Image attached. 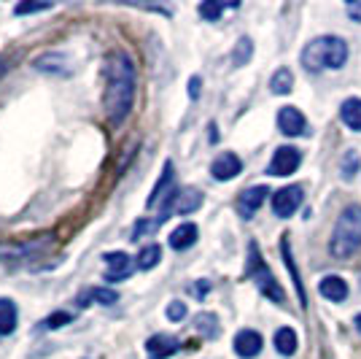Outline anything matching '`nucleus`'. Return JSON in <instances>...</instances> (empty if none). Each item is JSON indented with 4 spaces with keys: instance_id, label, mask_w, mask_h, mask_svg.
Segmentation results:
<instances>
[{
    "instance_id": "obj_26",
    "label": "nucleus",
    "mask_w": 361,
    "mask_h": 359,
    "mask_svg": "<svg viewBox=\"0 0 361 359\" xmlns=\"http://www.w3.org/2000/svg\"><path fill=\"white\" fill-rule=\"evenodd\" d=\"M159 259H162V249L159 246H146L140 254H137V268L140 270H151L159 265Z\"/></svg>"
},
{
    "instance_id": "obj_28",
    "label": "nucleus",
    "mask_w": 361,
    "mask_h": 359,
    "mask_svg": "<svg viewBox=\"0 0 361 359\" xmlns=\"http://www.w3.org/2000/svg\"><path fill=\"white\" fill-rule=\"evenodd\" d=\"M251 54H254V46H251V41H248V38H240V41H238V46H235V52H232V62L240 68V65H245V62L251 60Z\"/></svg>"
},
{
    "instance_id": "obj_3",
    "label": "nucleus",
    "mask_w": 361,
    "mask_h": 359,
    "mask_svg": "<svg viewBox=\"0 0 361 359\" xmlns=\"http://www.w3.org/2000/svg\"><path fill=\"white\" fill-rule=\"evenodd\" d=\"M361 249V208L348 206L337 219L329 240V252L334 259H350Z\"/></svg>"
},
{
    "instance_id": "obj_22",
    "label": "nucleus",
    "mask_w": 361,
    "mask_h": 359,
    "mask_svg": "<svg viewBox=\"0 0 361 359\" xmlns=\"http://www.w3.org/2000/svg\"><path fill=\"white\" fill-rule=\"evenodd\" d=\"M275 348L283 354V357H291L297 351V332L291 327H283L275 332Z\"/></svg>"
},
{
    "instance_id": "obj_2",
    "label": "nucleus",
    "mask_w": 361,
    "mask_h": 359,
    "mask_svg": "<svg viewBox=\"0 0 361 359\" xmlns=\"http://www.w3.org/2000/svg\"><path fill=\"white\" fill-rule=\"evenodd\" d=\"M348 60V46L343 38L334 35H321L316 41L305 46L302 52V65L307 71H337Z\"/></svg>"
},
{
    "instance_id": "obj_6",
    "label": "nucleus",
    "mask_w": 361,
    "mask_h": 359,
    "mask_svg": "<svg viewBox=\"0 0 361 359\" xmlns=\"http://www.w3.org/2000/svg\"><path fill=\"white\" fill-rule=\"evenodd\" d=\"M51 243V235H38V238L14 240V243H0V262H14V259H27L32 254H41Z\"/></svg>"
},
{
    "instance_id": "obj_19",
    "label": "nucleus",
    "mask_w": 361,
    "mask_h": 359,
    "mask_svg": "<svg viewBox=\"0 0 361 359\" xmlns=\"http://www.w3.org/2000/svg\"><path fill=\"white\" fill-rule=\"evenodd\" d=\"M197 243V227L195 225H180L173 230V235H170V249H176V252H186V249H192Z\"/></svg>"
},
{
    "instance_id": "obj_11",
    "label": "nucleus",
    "mask_w": 361,
    "mask_h": 359,
    "mask_svg": "<svg viewBox=\"0 0 361 359\" xmlns=\"http://www.w3.org/2000/svg\"><path fill=\"white\" fill-rule=\"evenodd\" d=\"M240 170H243L240 157L232 154V151H226V154H221V157H216L211 165V173L216 181H232Z\"/></svg>"
},
{
    "instance_id": "obj_14",
    "label": "nucleus",
    "mask_w": 361,
    "mask_h": 359,
    "mask_svg": "<svg viewBox=\"0 0 361 359\" xmlns=\"http://www.w3.org/2000/svg\"><path fill=\"white\" fill-rule=\"evenodd\" d=\"M278 127L283 135H302L305 133V117L294 105H286L278 111Z\"/></svg>"
},
{
    "instance_id": "obj_24",
    "label": "nucleus",
    "mask_w": 361,
    "mask_h": 359,
    "mask_svg": "<svg viewBox=\"0 0 361 359\" xmlns=\"http://www.w3.org/2000/svg\"><path fill=\"white\" fill-rule=\"evenodd\" d=\"M291 87H294V76H291L288 68H281V71H275V73H272L270 90L275 92V95H288Z\"/></svg>"
},
{
    "instance_id": "obj_17",
    "label": "nucleus",
    "mask_w": 361,
    "mask_h": 359,
    "mask_svg": "<svg viewBox=\"0 0 361 359\" xmlns=\"http://www.w3.org/2000/svg\"><path fill=\"white\" fill-rule=\"evenodd\" d=\"M318 292L326 300H331V302H343V300L348 298V284H345V278H340V276H326V278L318 284Z\"/></svg>"
},
{
    "instance_id": "obj_35",
    "label": "nucleus",
    "mask_w": 361,
    "mask_h": 359,
    "mask_svg": "<svg viewBox=\"0 0 361 359\" xmlns=\"http://www.w3.org/2000/svg\"><path fill=\"white\" fill-rule=\"evenodd\" d=\"M208 289H211V284H208V281H202V284L195 286V295H200V298H202V295H205Z\"/></svg>"
},
{
    "instance_id": "obj_8",
    "label": "nucleus",
    "mask_w": 361,
    "mask_h": 359,
    "mask_svg": "<svg viewBox=\"0 0 361 359\" xmlns=\"http://www.w3.org/2000/svg\"><path fill=\"white\" fill-rule=\"evenodd\" d=\"M300 206H302V187H283L281 192L272 195V211L281 219L294 216V211L300 208Z\"/></svg>"
},
{
    "instance_id": "obj_7",
    "label": "nucleus",
    "mask_w": 361,
    "mask_h": 359,
    "mask_svg": "<svg viewBox=\"0 0 361 359\" xmlns=\"http://www.w3.org/2000/svg\"><path fill=\"white\" fill-rule=\"evenodd\" d=\"M300 163H302V154L294 146H281V149L272 154L267 173L270 176H291L300 167Z\"/></svg>"
},
{
    "instance_id": "obj_15",
    "label": "nucleus",
    "mask_w": 361,
    "mask_h": 359,
    "mask_svg": "<svg viewBox=\"0 0 361 359\" xmlns=\"http://www.w3.org/2000/svg\"><path fill=\"white\" fill-rule=\"evenodd\" d=\"M92 302H97V305H114V302H119V292L116 289H108V286H92V289L78 295V305H92Z\"/></svg>"
},
{
    "instance_id": "obj_18",
    "label": "nucleus",
    "mask_w": 361,
    "mask_h": 359,
    "mask_svg": "<svg viewBox=\"0 0 361 359\" xmlns=\"http://www.w3.org/2000/svg\"><path fill=\"white\" fill-rule=\"evenodd\" d=\"M65 65H68V57H65V54H57V52H54V54H51V52H49V54H41L38 60L32 62V68L41 71V73H68Z\"/></svg>"
},
{
    "instance_id": "obj_5",
    "label": "nucleus",
    "mask_w": 361,
    "mask_h": 359,
    "mask_svg": "<svg viewBox=\"0 0 361 359\" xmlns=\"http://www.w3.org/2000/svg\"><path fill=\"white\" fill-rule=\"evenodd\" d=\"M200 206H202V195H200L197 189H173V192L165 197V203H162V211H159L157 222H159V225H165L167 219H170V213H180V216H186V213L197 211Z\"/></svg>"
},
{
    "instance_id": "obj_31",
    "label": "nucleus",
    "mask_w": 361,
    "mask_h": 359,
    "mask_svg": "<svg viewBox=\"0 0 361 359\" xmlns=\"http://www.w3.org/2000/svg\"><path fill=\"white\" fill-rule=\"evenodd\" d=\"M41 11H51V3H19L14 8L16 16L25 14H41Z\"/></svg>"
},
{
    "instance_id": "obj_36",
    "label": "nucleus",
    "mask_w": 361,
    "mask_h": 359,
    "mask_svg": "<svg viewBox=\"0 0 361 359\" xmlns=\"http://www.w3.org/2000/svg\"><path fill=\"white\" fill-rule=\"evenodd\" d=\"M6 68H8V65H6V60H0V76L6 73Z\"/></svg>"
},
{
    "instance_id": "obj_4",
    "label": "nucleus",
    "mask_w": 361,
    "mask_h": 359,
    "mask_svg": "<svg viewBox=\"0 0 361 359\" xmlns=\"http://www.w3.org/2000/svg\"><path fill=\"white\" fill-rule=\"evenodd\" d=\"M248 276H251V281L259 286V292L267 300H272V302H283L286 300V292L281 289V284L275 281L270 268L264 265V259L259 254V246L256 243L248 246Z\"/></svg>"
},
{
    "instance_id": "obj_30",
    "label": "nucleus",
    "mask_w": 361,
    "mask_h": 359,
    "mask_svg": "<svg viewBox=\"0 0 361 359\" xmlns=\"http://www.w3.org/2000/svg\"><path fill=\"white\" fill-rule=\"evenodd\" d=\"M65 324H73V316L68 314V311H57V314L46 316L44 319V329H60Z\"/></svg>"
},
{
    "instance_id": "obj_20",
    "label": "nucleus",
    "mask_w": 361,
    "mask_h": 359,
    "mask_svg": "<svg viewBox=\"0 0 361 359\" xmlns=\"http://www.w3.org/2000/svg\"><path fill=\"white\" fill-rule=\"evenodd\" d=\"M340 117H343V122H345L350 130L359 133L361 130V100L359 98H348L345 103H343V108H340Z\"/></svg>"
},
{
    "instance_id": "obj_33",
    "label": "nucleus",
    "mask_w": 361,
    "mask_h": 359,
    "mask_svg": "<svg viewBox=\"0 0 361 359\" xmlns=\"http://www.w3.org/2000/svg\"><path fill=\"white\" fill-rule=\"evenodd\" d=\"M348 16H350L353 22H361V0L359 3H348Z\"/></svg>"
},
{
    "instance_id": "obj_23",
    "label": "nucleus",
    "mask_w": 361,
    "mask_h": 359,
    "mask_svg": "<svg viewBox=\"0 0 361 359\" xmlns=\"http://www.w3.org/2000/svg\"><path fill=\"white\" fill-rule=\"evenodd\" d=\"M281 252H283V259H286L288 273L294 276V286H297V295H300V302H302V305H307V300H305V289H302V281H300V270H297V265H294V257H291V246H288V240H286V238L281 240Z\"/></svg>"
},
{
    "instance_id": "obj_32",
    "label": "nucleus",
    "mask_w": 361,
    "mask_h": 359,
    "mask_svg": "<svg viewBox=\"0 0 361 359\" xmlns=\"http://www.w3.org/2000/svg\"><path fill=\"white\" fill-rule=\"evenodd\" d=\"M167 319H170V322H180V319H186V305L178 302V300H173V302L167 305Z\"/></svg>"
},
{
    "instance_id": "obj_25",
    "label": "nucleus",
    "mask_w": 361,
    "mask_h": 359,
    "mask_svg": "<svg viewBox=\"0 0 361 359\" xmlns=\"http://www.w3.org/2000/svg\"><path fill=\"white\" fill-rule=\"evenodd\" d=\"M359 167H361V157L353 149H348L345 154H343V163H340V173H343V179L350 181L356 173H359Z\"/></svg>"
},
{
    "instance_id": "obj_9",
    "label": "nucleus",
    "mask_w": 361,
    "mask_h": 359,
    "mask_svg": "<svg viewBox=\"0 0 361 359\" xmlns=\"http://www.w3.org/2000/svg\"><path fill=\"white\" fill-rule=\"evenodd\" d=\"M103 259H106V281H124L135 270L133 259L124 254V252H111Z\"/></svg>"
},
{
    "instance_id": "obj_21",
    "label": "nucleus",
    "mask_w": 361,
    "mask_h": 359,
    "mask_svg": "<svg viewBox=\"0 0 361 359\" xmlns=\"http://www.w3.org/2000/svg\"><path fill=\"white\" fill-rule=\"evenodd\" d=\"M16 329V305L11 300L0 298V335H11Z\"/></svg>"
},
{
    "instance_id": "obj_13",
    "label": "nucleus",
    "mask_w": 361,
    "mask_h": 359,
    "mask_svg": "<svg viewBox=\"0 0 361 359\" xmlns=\"http://www.w3.org/2000/svg\"><path fill=\"white\" fill-rule=\"evenodd\" d=\"M262 351V335L256 329H240L235 335V354L243 359H254Z\"/></svg>"
},
{
    "instance_id": "obj_12",
    "label": "nucleus",
    "mask_w": 361,
    "mask_h": 359,
    "mask_svg": "<svg viewBox=\"0 0 361 359\" xmlns=\"http://www.w3.org/2000/svg\"><path fill=\"white\" fill-rule=\"evenodd\" d=\"M267 195H270L267 187H251V189H245L238 197V213H240L243 219H251L256 211H259V206L267 200Z\"/></svg>"
},
{
    "instance_id": "obj_27",
    "label": "nucleus",
    "mask_w": 361,
    "mask_h": 359,
    "mask_svg": "<svg viewBox=\"0 0 361 359\" xmlns=\"http://www.w3.org/2000/svg\"><path fill=\"white\" fill-rule=\"evenodd\" d=\"M195 322H197V332H202L205 338H216L219 335V319L213 314H200Z\"/></svg>"
},
{
    "instance_id": "obj_29",
    "label": "nucleus",
    "mask_w": 361,
    "mask_h": 359,
    "mask_svg": "<svg viewBox=\"0 0 361 359\" xmlns=\"http://www.w3.org/2000/svg\"><path fill=\"white\" fill-rule=\"evenodd\" d=\"M224 8H229L226 3H216V0H208V3H202V6H200V16H202V19H208V22H216L219 16L224 14Z\"/></svg>"
},
{
    "instance_id": "obj_16",
    "label": "nucleus",
    "mask_w": 361,
    "mask_h": 359,
    "mask_svg": "<svg viewBox=\"0 0 361 359\" xmlns=\"http://www.w3.org/2000/svg\"><path fill=\"white\" fill-rule=\"evenodd\" d=\"M176 173H173V163H165V170H162V176H159V181H157V187H154V192H151V197L146 200V206H157L159 200H165L176 187Z\"/></svg>"
},
{
    "instance_id": "obj_37",
    "label": "nucleus",
    "mask_w": 361,
    "mask_h": 359,
    "mask_svg": "<svg viewBox=\"0 0 361 359\" xmlns=\"http://www.w3.org/2000/svg\"><path fill=\"white\" fill-rule=\"evenodd\" d=\"M356 327H359V332H361V316L356 319Z\"/></svg>"
},
{
    "instance_id": "obj_1",
    "label": "nucleus",
    "mask_w": 361,
    "mask_h": 359,
    "mask_svg": "<svg viewBox=\"0 0 361 359\" xmlns=\"http://www.w3.org/2000/svg\"><path fill=\"white\" fill-rule=\"evenodd\" d=\"M135 87H137V73L133 60H130V54L114 52L106 62V98H103L111 124L119 127L133 114Z\"/></svg>"
},
{
    "instance_id": "obj_34",
    "label": "nucleus",
    "mask_w": 361,
    "mask_h": 359,
    "mask_svg": "<svg viewBox=\"0 0 361 359\" xmlns=\"http://www.w3.org/2000/svg\"><path fill=\"white\" fill-rule=\"evenodd\" d=\"M189 98H192V100H197V98H200V78H192V81H189Z\"/></svg>"
},
{
    "instance_id": "obj_10",
    "label": "nucleus",
    "mask_w": 361,
    "mask_h": 359,
    "mask_svg": "<svg viewBox=\"0 0 361 359\" xmlns=\"http://www.w3.org/2000/svg\"><path fill=\"white\" fill-rule=\"evenodd\" d=\"M178 348H180L178 338H173V335H165V332H159V335H151L149 341H146V354H149L151 359L173 357Z\"/></svg>"
}]
</instances>
